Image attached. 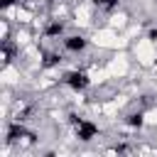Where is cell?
Instances as JSON below:
<instances>
[{
    "label": "cell",
    "mask_w": 157,
    "mask_h": 157,
    "mask_svg": "<svg viewBox=\"0 0 157 157\" xmlns=\"http://www.w3.org/2000/svg\"><path fill=\"white\" fill-rule=\"evenodd\" d=\"M86 44H88V42H86L83 37H78V34H71V37H66V39H64V47H66L69 52H83V49H86Z\"/></svg>",
    "instance_id": "obj_3"
},
{
    "label": "cell",
    "mask_w": 157,
    "mask_h": 157,
    "mask_svg": "<svg viewBox=\"0 0 157 157\" xmlns=\"http://www.w3.org/2000/svg\"><path fill=\"white\" fill-rule=\"evenodd\" d=\"M61 32H64V25H61V22H52V25H47V29H44L47 37H59Z\"/></svg>",
    "instance_id": "obj_5"
},
{
    "label": "cell",
    "mask_w": 157,
    "mask_h": 157,
    "mask_svg": "<svg viewBox=\"0 0 157 157\" xmlns=\"http://www.w3.org/2000/svg\"><path fill=\"white\" fill-rule=\"evenodd\" d=\"M128 125H130V128H142V113L128 115Z\"/></svg>",
    "instance_id": "obj_6"
},
{
    "label": "cell",
    "mask_w": 157,
    "mask_h": 157,
    "mask_svg": "<svg viewBox=\"0 0 157 157\" xmlns=\"http://www.w3.org/2000/svg\"><path fill=\"white\" fill-rule=\"evenodd\" d=\"M74 125H76V135H78V140H91V137L98 135V128H96L91 120H81V118H78Z\"/></svg>",
    "instance_id": "obj_2"
},
{
    "label": "cell",
    "mask_w": 157,
    "mask_h": 157,
    "mask_svg": "<svg viewBox=\"0 0 157 157\" xmlns=\"http://www.w3.org/2000/svg\"><path fill=\"white\" fill-rule=\"evenodd\" d=\"M61 61V56H56V54H49L47 59H44V66H56Z\"/></svg>",
    "instance_id": "obj_8"
},
{
    "label": "cell",
    "mask_w": 157,
    "mask_h": 157,
    "mask_svg": "<svg viewBox=\"0 0 157 157\" xmlns=\"http://www.w3.org/2000/svg\"><path fill=\"white\" fill-rule=\"evenodd\" d=\"M22 135H27V130H25L22 125L12 123V125H10V130H7V142H15V140H20Z\"/></svg>",
    "instance_id": "obj_4"
},
{
    "label": "cell",
    "mask_w": 157,
    "mask_h": 157,
    "mask_svg": "<svg viewBox=\"0 0 157 157\" xmlns=\"http://www.w3.org/2000/svg\"><path fill=\"white\" fill-rule=\"evenodd\" d=\"M96 7H103V10H115L118 7V0H93Z\"/></svg>",
    "instance_id": "obj_7"
},
{
    "label": "cell",
    "mask_w": 157,
    "mask_h": 157,
    "mask_svg": "<svg viewBox=\"0 0 157 157\" xmlns=\"http://www.w3.org/2000/svg\"><path fill=\"white\" fill-rule=\"evenodd\" d=\"M12 2H17V0H2V7H10Z\"/></svg>",
    "instance_id": "obj_9"
},
{
    "label": "cell",
    "mask_w": 157,
    "mask_h": 157,
    "mask_svg": "<svg viewBox=\"0 0 157 157\" xmlns=\"http://www.w3.org/2000/svg\"><path fill=\"white\" fill-rule=\"evenodd\" d=\"M64 83L74 91H83V88H88L91 81H88L86 71H69V74H64Z\"/></svg>",
    "instance_id": "obj_1"
}]
</instances>
